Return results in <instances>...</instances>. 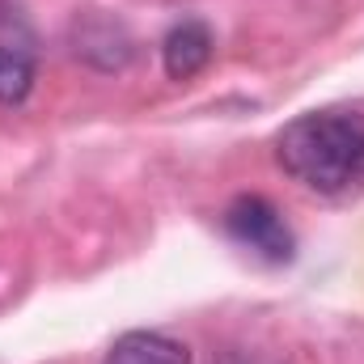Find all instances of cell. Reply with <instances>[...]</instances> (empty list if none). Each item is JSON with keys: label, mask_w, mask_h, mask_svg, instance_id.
<instances>
[{"label": "cell", "mask_w": 364, "mask_h": 364, "mask_svg": "<svg viewBox=\"0 0 364 364\" xmlns=\"http://www.w3.org/2000/svg\"><path fill=\"white\" fill-rule=\"evenodd\" d=\"M279 166L322 195H343L364 182V114L309 110L279 132Z\"/></svg>", "instance_id": "1"}, {"label": "cell", "mask_w": 364, "mask_h": 364, "mask_svg": "<svg viewBox=\"0 0 364 364\" xmlns=\"http://www.w3.org/2000/svg\"><path fill=\"white\" fill-rule=\"evenodd\" d=\"M225 229L237 246L263 255L267 263H288L292 250H296V237L292 229L284 225L279 208L263 195H237L229 208H225Z\"/></svg>", "instance_id": "2"}, {"label": "cell", "mask_w": 364, "mask_h": 364, "mask_svg": "<svg viewBox=\"0 0 364 364\" xmlns=\"http://www.w3.org/2000/svg\"><path fill=\"white\" fill-rule=\"evenodd\" d=\"M212 30L203 26V21H178L170 34H166V43H161V60H166V73L174 77V81H191L195 73H203L208 68V60H212Z\"/></svg>", "instance_id": "3"}, {"label": "cell", "mask_w": 364, "mask_h": 364, "mask_svg": "<svg viewBox=\"0 0 364 364\" xmlns=\"http://www.w3.org/2000/svg\"><path fill=\"white\" fill-rule=\"evenodd\" d=\"M102 364H191V352L161 331H127L110 343Z\"/></svg>", "instance_id": "4"}, {"label": "cell", "mask_w": 364, "mask_h": 364, "mask_svg": "<svg viewBox=\"0 0 364 364\" xmlns=\"http://www.w3.org/2000/svg\"><path fill=\"white\" fill-rule=\"evenodd\" d=\"M34 85V55L30 47L0 43V102H21Z\"/></svg>", "instance_id": "5"}]
</instances>
